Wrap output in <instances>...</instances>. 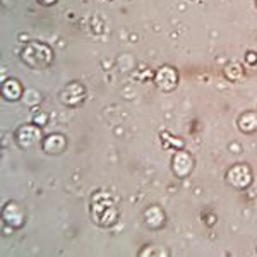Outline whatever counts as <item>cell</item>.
Here are the masks:
<instances>
[{"label":"cell","mask_w":257,"mask_h":257,"mask_svg":"<svg viewBox=\"0 0 257 257\" xmlns=\"http://www.w3.org/2000/svg\"><path fill=\"white\" fill-rule=\"evenodd\" d=\"M53 53L47 45L43 43H30L23 50V60L31 69H45L50 65Z\"/></svg>","instance_id":"1"},{"label":"cell","mask_w":257,"mask_h":257,"mask_svg":"<svg viewBox=\"0 0 257 257\" xmlns=\"http://www.w3.org/2000/svg\"><path fill=\"white\" fill-rule=\"evenodd\" d=\"M93 216L98 225L108 226L111 223H115L117 209L113 208V204L110 201L106 202L105 197H96V201L93 202Z\"/></svg>","instance_id":"2"},{"label":"cell","mask_w":257,"mask_h":257,"mask_svg":"<svg viewBox=\"0 0 257 257\" xmlns=\"http://www.w3.org/2000/svg\"><path fill=\"white\" fill-rule=\"evenodd\" d=\"M41 139V131L36 125H23L19 127L18 134H16V141L21 148L30 149L33 146L38 144V141Z\"/></svg>","instance_id":"3"},{"label":"cell","mask_w":257,"mask_h":257,"mask_svg":"<svg viewBox=\"0 0 257 257\" xmlns=\"http://www.w3.org/2000/svg\"><path fill=\"white\" fill-rule=\"evenodd\" d=\"M84 99V88L79 82H72V84L65 86V89L60 93V101L69 106H76Z\"/></svg>","instance_id":"4"},{"label":"cell","mask_w":257,"mask_h":257,"mask_svg":"<svg viewBox=\"0 0 257 257\" xmlns=\"http://www.w3.org/2000/svg\"><path fill=\"white\" fill-rule=\"evenodd\" d=\"M250 170L245 165H237L228 172V180L235 187H247L250 184Z\"/></svg>","instance_id":"5"},{"label":"cell","mask_w":257,"mask_h":257,"mask_svg":"<svg viewBox=\"0 0 257 257\" xmlns=\"http://www.w3.org/2000/svg\"><path fill=\"white\" fill-rule=\"evenodd\" d=\"M177 81H178L177 72L172 67H163L158 74H156V84H158V88L165 89V91H170V89L175 88Z\"/></svg>","instance_id":"6"},{"label":"cell","mask_w":257,"mask_h":257,"mask_svg":"<svg viewBox=\"0 0 257 257\" xmlns=\"http://www.w3.org/2000/svg\"><path fill=\"white\" fill-rule=\"evenodd\" d=\"M190 170H192V158H190L187 153H178L175 158H173V172L178 177H185Z\"/></svg>","instance_id":"7"},{"label":"cell","mask_w":257,"mask_h":257,"mask_svg":"<svg viewBox=\"0 0 257 257\" xmlns=\"http://www.w3.org/2000/svg\"><path fill=\"white\" fill-rule=\"evenodd\" d=\"M65 138L60 134H53V136H48L47 139L43 141V149L50 155H59L65 149Z\"/></svg>","instance_id":"8"},{"label":"cell","mask_w":257,"mask_h":257,"mask_svg":"<svg viewBox=\"0 0 257 257\" xmlns=\"http://www.w3.org/2000/svg\"><path fill=\"white\" fill-rule=\"evenodd\" d=\"M4 96L7 99H18L21 96V93H23V88H21V84L16 79H9L4 82Z\"/></svg>","instance_id":"9"},{"label":"cell","mask_w":257,"mask_h":257,"mask_svg":"<svg viewBox=\"0 0 257 257\" xmlns=\"http://www.w3.org/2000/svg\"><path fill=\"white\" fill-rule=\"evenodd\" d=\"M240 128L243 132H254L257 128V115L255 113H245L240 117Z\"/></svg>","instance_id":"10"},{"label":"cell","mask_w":257,"mask_h":257,"mask_svg":"<svg viewBox=\"0 0 257 257\" xmlns=\"http://www.w3.org/2000/svg\"><path fill=\"white\" fill-rule=\"evenodd\" d=\"M41 4H45V6H50V4H53L55 0H40Z\"/></svg>","instance_id":"11"}]
</instances>
